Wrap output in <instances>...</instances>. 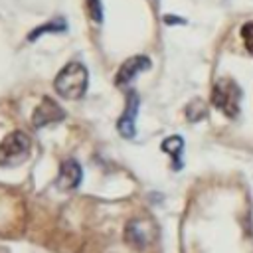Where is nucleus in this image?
<instances>
[{"label":"nucleus","instance_id":"obj_8","mask_svg":"<svg viewBox=\"0 0 253 253\" xmlns=\"http://www.w3.org/2000/svg\"><path fill=\"white\" fill-rule=\"evenodd\" d=\"M162 150L172 156V168L174 170H180L182 168V150H184L182 136H168L162 142Z\"/></svg>","mask_w":253,"mask_h":253},{"label":"nucleus","instance_id":"obj_7","mask_svg":"<svg viewBox=\"0 0 253 253\" xmlns=\"http://www.w3.org/2000/svg\"><path fill=\"white\" fill-rule=\"evenodd\" d=\"M81 184V166L77 160L69 158L61 164L59 176H57V186L61 190H75Z\"/></svg>","mask_w":253,"mask_h":253},{"label":"nucleus","instance_id":"obj_3","mask_svg":"<svg viewBox=\"0 0 253 253\" xmlns=\"http://www.w3.org/2000/svg\"><path fill=\"white\" fill-rule=\"evenodd\" d=\"M30 148H32V142H30V136L26 132H22V130L10 132L0 142V166L20 164L30 154Z\"/></svg>","mask_w":253,"mask_h":253},{"label":"nucleus","instance_id":"obj_10","mask_svg":"<svg viewBox=\"0 0 253 253\" xmlns=\"http://www.w3.org/2000/svg\"><path fill=\"white\" fill-rule=\"evenodd\" d=\"M63 30H65V22H63L61 18H57V20H53V22L45 24V26L36 28V30L30 34V40H36L38 36H42V34H45V32H63Z\"/></svg>","mask_w":253,"mask_h":253},{"label":"nucleus","instance_id":"obj_2","mask_svg":"<svg viewBox=\"0 0 253 253\" xmlns=\"http://www.w3.org/2000/svg\"><path fill=\"white\" fill-rule=\"evenodd\" d=\"M211 101L213 105L227 117H237L239 115V103H241V89L235 81L231 79H219L213 85L211 91Z\"/></svg>","mask_w":253,"mask_h":253},{"label":"nucleus","instance_id":"obj_11","mask_svg":"<svg viewBox=\"0 0 253 253\" xmlns=\"http://www.w3.org/2000/svg\"><path fill=\"white\" fill-rule=\"evenodd\" d=\"M85 6H87V12H89L91 20H95V22H101L103 20L101 0H85Z\"/></svg>","mask_w":253,"mask_h":253},{"label":"nucleus","instance_id":"obj_12","mask_svg":"<svg viewBox=\"0 0 253 253\" xmlns=\"http://www.w3.org/2000/svg\"><path fill=\"white\" fill-rule=\"evenodd\" d=\"M241 38H243V42H245L247 51L253 53V22H247V24L241 28Z\"/></svg>","mask_w":253,"mask_h":253},{"label":"nucleus","instance_id":"obj_9","mask_svg":"<svg viewBox=\"0 0 253 253\" xmlns=\"http://www.w3.org/2000/svg\"><path fill=\"white\" fill-rule=\"evenodd\" d=\"M126 241L132 243L134 247H144L146 245V235H144V227L140 225V221H130L125 229Z\"/></svg>","mask_w":253,"mask_h":253},{"label":"nucleus","instance_id":"obj_4","mask_svg":"<svg viewBox=\"0 0 253 253\" xmlns=\"http://www.w3.org/2000/svg\"><path fill=\"white\" fill-rule=\"evenodd\" d=\"M63 111H61V107L53 101V99H49V97H43L42 99V103L36 107V111H34V117H32V123H34V126H38V128H42V126H47V125H53V123H59V121H63Z\"/></svg>","mask_w":253,"mask_h":253},{"label":"nucleus","instance_id":"obj_6","mask_svg":"<svg viewBox=\"0 0 253 253\" xmlns=\"http://www.w3.org/2000/svg\"><path fill=\"white\" fill-rule=\"evenodd\" d=\"M150 67V59L146 55H134V57H128L117 71V77H115V83L119 87H125L126 83H130L140 71H146Z\"/></svg>","mask_w":253,"mask_h":253},{"label":"nucleus","instance_id":"obj_5","mask_svg":"<svg viewBox=\"0 0 253 253\" xmlns=\"http://www.w3.org/2000/svg\"><path fill=\"white\" fill-rule=\"evenodd\" d=\"M138 105H140V99H138L136 91H128L125 113L121 115V119L117 123V128H119L121 136H125V138L134 136V123H136V115H138Z\"/></svg>","mask_w":253,"mask_h":253},{"label":"nucleus","instance_id":"obj_1","mask_svg":"<svg viewBox=\"0 0 253 253\" xmlns=\"http://www.w3.org/2000/svg\"><path fill=\"white\" fill-rule=\"evenodd\" d=\"M87 79H89V73L85 65L79 61H71L57 73L53 87L65 99H79L87 89Z\"/></svg>","mask_w":253,"mask_h":253}]
</instances>
